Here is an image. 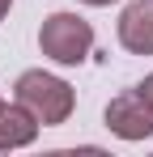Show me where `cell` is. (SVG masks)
I'll return each instance as SVG.
<instances>
[{"instance_id": "obj_1", "label": "cell", "mask_w": 153, "mask_h": 157, "mask_svg": "<svg viewBox=\"0 0 153 157\" xmlns=\"http://www.w3.org/2000/svg\"><path fill=\"white\" fill-rule=\"evenodd\" d=\"M13 94H17V102H22L43 128H60V123H68V115H73V106H76L73 85H68L64 77H55V72H43V68L22 72L17 85H13Z\"/></svg>"}, {"instance_id": "obj_2", "label": "cell", "mask_w": 153, "mask_h": 157, "mask_svg": "<svg viewBox=\"0 0 153 157\" xmlns=\"http://www.w3.org/2000/svg\"><path fill=\"white\" fill-rule=\"evenodd\" d=\"M38 47H43L47 59L64 64V68L85 64V55L94 51V26H89L81 13H51V17H43Z\"/></svg>"}, {"instance_id": "obj_3", "label": "cell", "mask_w": 153, "mask_h": 157, "mask_svg": "<svg viewBox=\"0 0 153 157\" xmlns=\"http://www.w3.org/2000/svg\"><path fill=\"white\" fill-rule=\"evenodd\" d=\"M106 128L119 140H149L153 136V102L140 89H124L106 102Z\"/></svg>"}, {"instance_id": "obj_4", "label": "cell", "mask_w": 153, "mask_h": 157, "mask_svg": "<svg viewBox=\"0 0 153 157\" xmlns=\"http://www.w3.org/2000/svg\"><path fill=\"white\" fill-rule=\"evenodd\" d=\"M119 43L132 55H153V0H132L119 13Z\"/></svg>"}, {"instance_id": "obj_5", "label": "cell", "mask_w": 153, "mask_h": 157, "mask_svg": "<svg viewBox=\"0 0 153 157\" xmlns=\"http://www.w3.org/2000/svg\"><path fill=\"white\" fill-rule=\"evenodd\" d=\"M38 119L26 110L22 102H4V110H0V149H26V144H34V136H38Z\"/></svg>"}, {"instance_id": "obj_6", "label": "cell", "mask_w": 153, "mask_h": 157, "mask_svg": "<svg viewBox=\"0 0 153 157\" xmlns=\"http://www.w3.org/2000/svg\"><path fill=\"white\" fill-rule=\"evenodd\" d=\"M136 89H140V94H145V98H149V102H153V72H149V77H145V81H140Z\"/></svg>"}, {"instance_id": "obj_7", "label": "cell", "mask_w": 153, "mask_h": 157, "mask_svg": "<svg viewBox=\"0 0 153 157\" xmlns=\"http://www.w3.org/2000/svg\"><path fill=\"white\" fill-rule=\"evenodd\" d=\"M9 9H13V0H0V21L9 17Z\"/></svg>"}, {"instance_id": "obj_8", "label": "cell", "mask_w": 153, "mask_h": 157, "mask_svg": "<svg viewBox=\"0 0 153 157\" xmlns=\"http://www.w3.org/2000/svg\"><path fill=\"white\" fill-rule=\"evenodd\" d=\"M81 4H94V9H102V4H115V0H81Z\"/></svg>"}, {"instance_id": "obj_9", "label": "cell", "mask_w": 153, "mask_h": 157, "mask_svg": "<svg viewBox=\"0 0 153 157\" xmlns=\"http://www.w3.org/2000/svg\"><path fill=\"white\" fill-rule=\"evenodd\" d=\"M0 110H4V94H0Z\"/></svg>"}]
</instances>
